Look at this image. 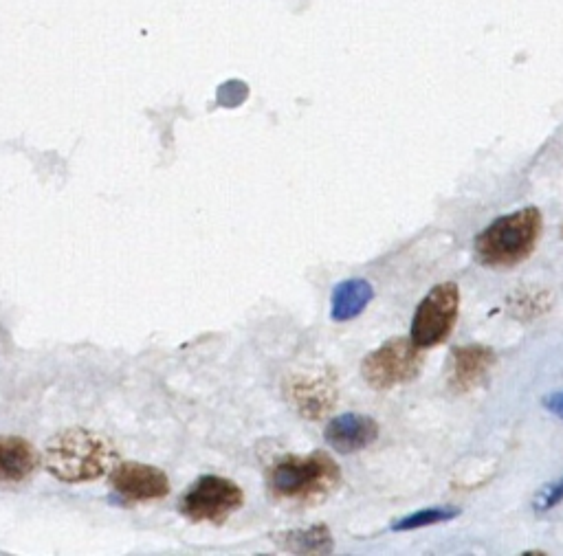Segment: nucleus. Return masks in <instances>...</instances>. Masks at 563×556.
<instances>
[{
  "label": "nucleus",
  "mask_w": 563,
  "mask_h": 556,
  "mask_svg": "<svg viewBox=\"0 0 563 556\" xmlns=\"http://www.w3.org/2000/svg\"><path fill=\"white\" fill-rule=\"evenodd\" d=\"M374 297V288L366 280H346L335 286L330 299V317L339 324L359 317Z\"/></svg>",
  "instance_id": "obj_12"
},
{
  "label": "nucleus",
  "mask_w": 563,
  "mask_h": 556,
  "mask_svg": "<svg viewBox=\"0 0 563 556\" xmlns=\"http://www.w3.org/2000/svg\"><path fill=\"white\" fill-rule=\"evenodd\" d=\"M460 515V510L456 508H427V510H418V513H412L407 517H401L399 521H394L392 530L394 532H405V530H418V528H427L434 524H443V521H449Z\"/></svg>",
  "instance_id": "obj_14"
},
{
  "label": "nucleus",
  "mask_w": 563,
  "mask_h": 556,
  "mask_svg": "<svg viewBox=\"0 0 563 556\" xmlns=\"http://www.w3.org/2000/svg\"><path fill=\"white\" fill-rule=\"evenodd\" d=\"M539 233H542V214L535 207H526L491 222L473 242V249L484 266L509 269L533 253Z\"/></svg>",
  "instance_id": "obj_2"
},
{
  "label": "nucleus",
  "mask_w": 563,
  "mask_h": 556,
  "mask_svg": "<svg viewBox=\"0 0 563 556\" xmlns=\"http://www.w3.org/2000/svg\"><path fill=\"white\" fill-rule=\"evenodd\" d=\"M458 310H460V288L451 282L434 286L416 308L410 339L421 350L434 348L438 343H443L451 335V330H454Z\"/></svg>",
  "instance_id": "obj_6"
},
{
  "label": "nucleus",
  "mask_w": 563,
  "mask_h": 556,
  "mask_svg": "<svg viewBox=\"0 0 563 556\" xmlns=\"http://www.w3.org/2000/svg\"><path fill=\"white\" fill-rule=\"evenodd\" d=\"M110 486L130 504L159 502L170 495V480L157 466L141 462H117L110 471Z\"/></svg>",
  "instance_id": "obj_7"
},
{
  "label": "nucleus",
  "mask_w": 563,
  "mask_h": 556,
  "mask_svg": "<svg viewBox=\"0 0 563 556\" xmlns=\"http://www.w3.org/2000/svg\"><path fill=\"white\" fill-rule=\"evenodd\" d=\"M280 546L284 550H291L293 554H330L335 543L326 526H313L308 530L289 532L284 539H280Z\"/></svg>",
  "instance_id": "obj_13"
},
{
  "label": "nucleus",
  "mask_w": 563,
  "mask_h": 556,
  "mask_svg": "<svg viewBox=\"0 0 563 556\" xmlns=\"http://www.w3.org/2000/svg\"><path fill=\"white\" fill-rule=\"evenodd\" d=\"M379 438L377 420L363 414H341L328 422L324 440L337 453H357L368 449Z\"/></svg>",
  "instance_id": "obj_9"
},
{
  "label": "nucleus",
  "mask_w": 563,
  "mask_h": 556,
  "mask_svg": "<svg viewBox=\"0 0 563 556\" xmlns=\"http://www.w3.org/2000/svg\"><path fill=\"white\" fill-rule=\"evenodd\" d=\"M341 482V471L326 453L286 455L269 471L267 484L273 497L289 502H317L330 495Z\"/></svg>",
  "instance_id": "obj_3"
},
{
  "label": "nucleus",
  "mask_w": 563,
  "mask_h": 556,
  "mask_svg": "<svg viewBox=\"0 0 563 556\" xmlns=\"http://www.w3.org/2000/svg\"><path fill=\"white\" fill-rule=\"evenodd\" d=\"M245 504V493L227 477L205 475L181 495V515L196 524H223Z\"/></svg>",
  "instance_id": "obj_4"
},
{
  "label": "nucleus",
  "mask_w": 563,
  "mask_h": 556,
  "mask_svg": "<svg viewBox=\"0 0 563 556\" xmlns=\"http://www.w3.org/2000/svg\"><path fill=\"white\" fill-rule=\"evenodd\" d=\"M421 348L412 339H390L370 352L361 363V376L372 389L385 392L396 385L410 383L421 372Z\"/></svg>",
  "instance_id": "obj_5"
},
{
  "label": "nucleus",
  "mask_w": 563,
  "mask_h": 556,
  "mask_svg": "<svg viewBox=\"0 0 563 556\" xmlns=\"http://www.w3.org/2000/svg\"><path fill=\"white\" fill-rule=\"evenodd\" d=\"M117 464V451L104 436L82 427L60 431L44 447V466L64 484L99 480Z\"/></svg>",
  "instance_id": "obj_1"
},
{
  "label": "nucleus",
  "mask_w": 563,
  "mask_h": 556,
  "mask_svg": "<svg viewBox=\"0 0 563 556\" xmlns=\"http://www.w3.org/2000/svg\"><path fill=\"white\" fill-rule=\"evenodd\" d=\"M495 363V352L487 346H462L451 352L447 385L454 394H467L482 385Z\"/></svg>",
  "instance_id": "obj_8"
},
{
  "label": "nucleus",
  "mask_w": 563,
  "mask_h": 556,
  "mask_svg": "<svg viewBox=\"0 0 563 556\" xmlns=\"http://www.w3.org/2000/svg\"><path fill=\"white\" fill-rule=\"evenodd\" d=\"M544 407L550 411V414L563 418V392H555L544 398Z\"/></svg>",
  "instance_id": "obj_16"
},
{
  "label": "nucleus",
  "mask_w": 563,
  "mask_h": 556,
  "mask_svg": "<svg viewBox=\"0 0 563 556\" xmlns=\"http://www.w3.org/2000/svg\"><path fill=\"white\" fill-rule=\"evenodd\" d=\"M563 502V477L553 484L544 486L542 491H539L533 499V508L535 513H548V510H553L555 506H559Z\"/></svg>",
  "instance_id": "obj_15"
},
{
  "label": "nucleus",
  "mask_w": 563,
  "mask_h": 556,
  "mask_svg": "<svg viewBox=\"0 0 563 556\" xmlns=\"http://www.w3.org/2000/svg\"><path fill=\"white\" fill-rule=\"evenodd\" d=\"M38 469V451L25 438L0 436V484H20Z\"/></svg>",
  "instance_id": "obj_11"
},
{
  "label": "nucleus",
  "mask_w": 563,
  "mask_h": 556,
  "mask_svg": "<svg viewBox=\"0 0 563 556\" xmlns=\"http://www.w3.org/2000/svg\"><path fill=\"white\" fill-rule=\"evenodd\" d=\"M289 396L293 405L306 418H322L337 403V389L330 383V378L322 374L295 376L291 381Z\"/></svg>",
  "instance_id": "obj_10"
}]
</instances>
